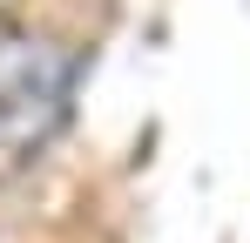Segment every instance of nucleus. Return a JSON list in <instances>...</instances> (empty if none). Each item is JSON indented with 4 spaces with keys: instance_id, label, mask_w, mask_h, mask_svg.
Instances as JSON below:
<instances>
[{
    "instance_id": "nucleus-1",
    "label": "nucleus",
    "mask_w": 250,
    "mask_h": 243,
    "mask_svg": "<svg viewBox=\"0 0 250 243\" xmlns=\"http://www.w3.org/2000/svg\"><path fill=\"white\" fill-rule=\"evenodd\" d=\"M68 101V61L47 40H0V162H27Z\"/></svg>"
}]
</instances>
